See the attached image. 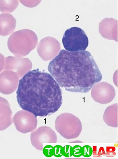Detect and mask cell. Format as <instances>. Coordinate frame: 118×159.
<instances>
[{
	"instance_id": "obj_1",
	"label": "cell",
	"mask_w": 118,
	"mask_h": 159,
	"mask_svg": "<svg viewBox=\"0 0 118 159\" xmlns=\"http://www.w3.org/2000/svg\"><path fill=\"white\" fill-rule=\"evenodd\" d=\"M48 72L59 85L67 91L87 93L102 78L90 52L61 50L50 62Z\"/></svg>"
},
{
	"instance_id": "obj_2",
	"label": "cell",
	"mask_w": 118,
	"mask_h": 159,
	"mask_svg": "<svg viewBox=\"0 0 118 159\" xmlns=\"http://www.w3.org/2000/svg\"><path fill=\"white\" fill-rule=\"evenodd\" d=\"M16 95L20 107L36 116L52 115L63 103L59 84L51 74L39 69L30 71L20 80Z\"/></svg>"
},
{
	"instance_id": "obj_3",
	"label": "cell",
	"mask_w": 118,
	"mask_h": 159,
	"mask_svg": "<svg viewBox=\"0 0 118 159\" xmlns=\"http://www.w3.org/2000/svg\"><path fill=\"white\" fill-rule=\"evenodd\" d=\"M38 43L37 35L33 31L23 29L13 32L9 37L7 47L16 57L27 56Z\"/></svg>"
},
{
	"instance_id": "obj_4",
	"label": "cell",
	"mask_w": 118,
	"mask_h": 159,
	"mask_svg": "<svg viewBox=\"0 0 118 159\" xmlns=\"http://www.w3.org/2000/svg\"><path fill=\"white\" fill-rule=\"evenodd\" d=\"M56 130L64 139L70 140L78 138L82 130L81 122L75 116L64 113L58 116L55 121Z\"/></svg>"
},
{
	"instance_id": "obj_5",
	"label": "cell",
	"mask_w": 118,
	"mask_h": 159,
	"mask_svg": "<svg viewBox=\"0 0 118 159\" xmlns=\"http://www.w3.org/2000/svg\"><path fill=\"white\" fill-rule=\"evenodd\" d=\"M62 43L66 50L75 52L85 51L89 44L88 36L82 29L72 27L65 32Z\"/></svg>"
},
{
	"instance_id": "obj_6",
	"label": "cell",
	"mask_w": 118,
	"mask_h": 159,
	"mask_svg": "<svg viewBox=\"0 0 118 159\" xmlns=\"http://www.w3.org/2000/svg\"><path fill=\"white\" fill-rule=\"evenodd\" d=\"M31 143L39 151H43L44 143H57V134L51 128L47 126L40 127L32 131L30 135Z\"/></svg>"
},
{
	"instance_id": "obj_7",
	"label": "cell",
	"mask_w": 118,
	"mask_h": 159,
	"mask_svg": "<svg viewBox=\"0 0 118 159\" xmlns=\"http://www.w3.org/2000/svg\"><path fill=\"white\" fill-rule=\"evenodd\" d=\"M12 121L17 131L22 134L33 131L37 125V116L24 110L17 111L14 116Z\"/></svg>"
},
{
	"instance_id": "obj_8",
	"label": "cell",
	"mask_w": 118,
	"mask_h": 159,
	"mask_svg": "<svg viewBox=\"0 0 118 159\" xmlns=\"http://www.w3.org/2000/svg\"><path fill=\"white\" fill-rule=\"evenodd\" d=\"M60 43L56 39L47 37L40 41L37 47L39 55L44 61L53 59L59 53Z\"/></svg>"
},
{
	"instance_id": "obj_9",
	"label": "cell",
	"mask_w": 118,
	"mask_h": 159,
	"mask_svg": "<svg viewBox=\"0 0 118 159\" xmlns=\"http://www.w3.org/2000/svg\"><path fill=\"white\" fill-rule=\"evenodd\" d=\"M91 94L94 101L100 104H107L115 98L116 92L111 84L102 82L97 83L93 87Z\"/></svg>"
},
{
	"instance_id": "obj_10",
	"label": "cell",
	"mask_w": 118,
	"mask_h": 159,
	"mask_svg": "<svg viewBox=\"0 0 118 159\" xmlns=\"http://www.w3.org/2000/svg\"><path fill=\"white\" fill-rule=\"evenodd\" d=\"M32 66V62L28 58L9 56L5 58L3 69L13 71L22 78L30 71Z\"/></svg>"
},
{
	"instance_id": "obj_11",
	"label": "cell",
	"mask_w": 118,
	"mask_h": 159,
	"mask_svg": "<svg viewBox=\"0 0 118 159\" xmlns=\"http://www.w3.org/2000/svg\"><path fill=\"white\" fill-rule=\"evenodd\" d=\"M20 77L16 72L4 70L1 73L0 91L2 94H10L18 88Z\"/></svg>"
},
{
	"instance_id": "obj_12",
	"label": "cell",
	"mask_w": 118,
	"mask_h": 159,
	"mask_svg": "<svg viewBox=\"0 0 118 159\" xmlns=\"http://www.w3.org/2000/svg\"><path fill=\"white\" fill-rule=\"evenodd\" d=\"M118 21L114 18H105L99 24V32L102 37L117 42Z\"/></svg>"
},
{
	"instance_id": "obj_13",
	"label": "cell",
	"mask_w": 118,
	"mask_h": 159,
	"mask_svg": "<svg viewBox=\"0 0 118 159\" xmlns=\"http://www.w3.org/2000/svg\"><path fill=\"white\" fill-rule=\"evenodd\" d=\"M0 129L6 130L12 124V111L9 103L5 98L1 97L0 103Z\"/></svg>"
},
{
	"instance_id": "obj_14",
	"label": "cell",
	"mask_w": 118,
	"mask_h": 159,
	"mask_svg": "<svg viewBox=\"0 0 118 159\" xmlns=\"http://www.w3.org/2000/svg\"><path fill=\"white\" fill-rule=\"evenodd\" d=\"M16 20L12 15L9 13L1 14V34L6 36L12 33L16 28Z\"/></svg>"
},
{
	"instance_id": "obj_15",
	"label": "cell",
	"mask_w": 118,
	"mask_h": 159,
	"mask_svg": "<svg viewBox=\"0 0 118 159\" xmlns=\"http://www.w3.org/2000/svg\"><path fill=\"white\" fill-rule=\"evenodd\" d=\"M103 120L108 126L113 128L118 127V104L107 107L104 112Z\"/></svg>"
},
{
	"instance_id": "obj_16",
	"label": "cell",
	"mask_w": 118,
	"mask_h": 159,
	"mask_svg": "<svg viewBox=\"0 0 118 159\" xmlns=\"http://www.w3.org/2000/svg\"><path fill=\"white\" fill-rule=\"evenodd\" d=\"M1 11L3 12H11L14 11L18 6L17 0H1Z\"/></svg>"
}]
</instances>
